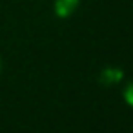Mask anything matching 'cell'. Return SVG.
I'll return each mask as SVG.
<instances>
[{
	"label": "cell",
	"instance_id": "2",
	"mask_svg": "<svg viewBox=\"0 0 133 133\" xmlns=\"http://www.w3.org/2000/svg\"><path fill=\"white\" fill-rule=\"evenodd\" d=\"M126 100L133 106V84H129V86H128V89H126Z\"/></svg>",
	"mask_w": 133,
	"mask_h": 133
},
{
	"label": "cell",
	"instance_id": "1",
	"mask_svg": "<svg viewBox=\"0 0 133 133\" xmlns=\"http://www.w3.org/2000/svg\"><path fill=\"white\" fill-rule=\"evenodd\" d=\"M75 6H77V0H60L58 6H57V11H58L60 17H66Z\"/></svg>",
	"mask_w": 133,
	"mask_h": 133
}]
</instances>
